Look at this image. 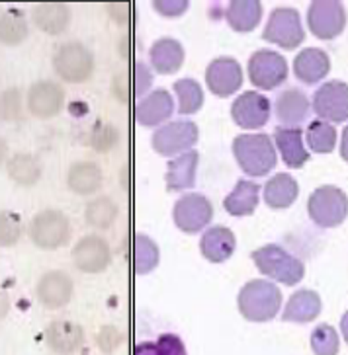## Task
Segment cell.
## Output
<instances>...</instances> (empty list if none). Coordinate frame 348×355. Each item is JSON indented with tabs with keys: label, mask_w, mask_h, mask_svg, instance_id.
I'll return each instance as SVG.
<instances>
[{
	"label": "cell",
	"mask_w": 348,
	"mask_h": 355,
	"mask_svg": "<svg viewBox=\"0 0 348 355\" xmlns=\"http://www.w3.org/2000/svg\"><path fill=\"white\" fill-rule=\"evenodd\" d=\"M237 306L249 322H268L282 309V293L268 279H253L239 291Z\"/></svg>",
	"instance_id": "1"
},
{
	"label": "cell",
	"mask_w": 348,
	"mask_h": 355,
	"mask_svg": "<svg viewBox=\"0 0 348 355\" xmlns=\"http://www.w3.org/2000/svg\"><path fill=\"white\" fill-rule=\"evenodd\" d=\"M233 157L247 176H266L276 166V148L270 135H239L233 141Z\"/></svg>",
	"instance_id": "2"
},
{
	"label": "cell",
	"mask_w": 348,
	"mask_h": 355,
	"mask_svg": "<svg viewBox=\"0 0 348 355\" xmlns=\"http://www.w3.org/2000/svg\"><path fill=\"white\" fill-rule=\"evenodd\" d=\"M251 258L263 275L284 285H297L306 275L304 261L297 260L296 256H292L278 244H266L263 248L254 250Z\"/></svg>",
	"instance_id": "3"
},
{
	"label": "cell",
	"mask_w": 348,
	"mask_h": 355,
	"mask_svg": "<svg viewBox=\"0 0 348 355\" xmlns=\"http://www.w3.org/2000/svg\"><path fill=\"white\" fill-rule=\"evenodd\" d=\"M309 219L321 229H335L348 217V196L337 186H321L307 199Z\"/></svg>",
	"instance_id": "4"
},
{
	"label": "cell",
	"mask_w": 348,
	"mask_h": 355,
	"mask_svg": "<svg viewBox=\"0 0 348 355\" xmlns=\"http://www.w3.org/2000/svg\"><path fill=\"white\" fill-rule=\"evenodd\" d=\"M28 236L40 250H59L71 239V223L63 211L43 209L28 223Z\"/></svg>",
	"instance_id": "5"
},
{
	"label": "cell",
	"mask_w": 348,
	"mask_h": 355,
	"mask_svg": "<svg viewBox=\"0 0 348 355\" xmlns=\"http://www.w3.org/2000/svg\"><path fill=\"white\" fill-rule=\"evenodd\" d=\"M53 71L69 84H83L94 73V55L81 42L63 43L53 55Z\"/></svg>",
	"instance_id": "6"
},
{
	"label": "cell",
	"mask_w": 348,
	"mask_h": 355,
	"mask_svg": "<svg viewBox=\"0 0 348 355\" xmlns=\"http://www.w3.org/2000/svg\"><path fill=\"white\" fill-rule=\"evenodd\" d=\"M263 37L268 43H274L285 51L296 49L306 40V30L301 26V16L296 8L280 6L276 8L266 21Z\"/></svg>",
	"instance_id": "7"
},
{
	"label": "cell",
	"mask_w": 348,
	"mask_h": 355,
	"mask_svg": "<svg viewBox=\"0 0 348 355\" xmlns=\"http://www.w3.org/2000/svg\"><path fill=\"white\" fill-rule=\"evenodd\" d=\"M200 139V129L194 121H170L167 125H160L153 133L151 145L160 157H180L192 150V146Z\"/></svg>",
	"instance_id": "8"
},
{
	"label": "cell",
	"mask_w": 348,
	"mask_h": 355,
	"mask_svg": "<svg viewBox=\"0 0 348 355\" xmlns=\"http://www.w3.org/2000/svg\"><path fill=\"white\" fill-rule=\"evenodd\" d=\"M307 28L319 40L331 42L347 28V10L338 0H315L307 10Z\"/></svg>",
	"instance_id": "9"
},
{
	"label": "cell",
	"mask_w": 348,
	"mask_h": 355,
	"mask_svg": "<svg viewBox=\"0 0 348 355\" xmlns=\"http://www.w3.org/2000/svg\"><path fill=\"white\" fill-rule=\"evenodd\" d=\"M249 80L258 90H274L288 78V63L280 53L270 49H258L251 55L249 64Z\"/></svg>",
	"instance_id": "10"
},
{
	"label": "cell",
	"mask_w": 348,
	"mask_h": 355,
	"mask_svg": "<svg viewBox=\"0 0 348 355\" xmlns=\"http://www.w3.org/2000/svg\"><path fill=\"white\" fill-rule=\"evenodd\" d=\"M311 107L323 121L345 123L348 121V84L342 80H329L319 86L313 94Z\"/></svg>",
	"instance_id": "11"
},
{
	"label": "cell",
	"mask_w": 348,
	"mask_h": 355,
	"mask_svg": "<svg viewBox=\"0 0 348 355\" xmlns=\"http://www.w3.org/2000/svg\"><path fill=\"white\" fill-rule=\"evenodd\" d=\"M211 217H213L211 201L201 193H186L172 207L174 225L186 234H196L206 229Z\"/></svg>",
	"instance_id": "12"
},
{
	"label": "cell",
	"mask_w": 348,
	"mask_h": 355,
	"mask_svg": "<svg viewBox=\"0 0 348 355\" xmlns=\"http://www.w3.org/2000/svg\"><path fill=\"white\" fill-rule=\"evenodd\" d=\"M71 256H73L74 268L83 273L104 272L112 261L110 244L98 234H86L78 239L73 246Z\"/></svg>",
	"instance_id": "13"
},
{
	"label": "cell",
	"mask_w": 348,
	"mask_h": 355,
	"mask_svg": "<svg viewBox=\"0 0 348 355\" xmlns=\"http://www.w3.org/2000/svg\"><path fill=\"white\" fill-rule=\"evenodd\" d=\"M208 90L217 98L233 96L243 84V71L237 59L233 57H217L206 69Z\"/></svg>",
	"instance_id": "14"
},
{
	"label": "cell",
	"mask_w": 348,
	"mask_h": 355,
	"mask_svg": "<svg viewBox=\"0 0 348 355\" xmlns=\"http://www.w3.org/2000/svg\"><path fill=\"white\" fill-rule=\"evenodd\" d=\"M74 293V283L69 273L61 272V270H51L45 272L40 277V282L35 285V297L38 301L49 309V311H57L63 309L71 303Z\"/></svg>",
	"instance_id": "15"
},
{
	"label": "cell",
	"mask_w": 348,
	"mask_h": 355,
	"mask_svg": "<svg viewBox=\"0 0 348 355\" xmlns=\"http://www.w3.org/2000/svg\"><path fill=\"white\" fill-rule=\"evenodd\" d=\"M65 90L55 80H38L28 90V110L38 119L55 117L63 110Z\"/></svg>",
	"instance_id": "16"
},
{
	"label": "cell",
	"mask_w": 348,
	"mask_h": 355,
	"mask_svg": "<svg viewBox=\"0 0 348 355\" xmlns=\"http://www.w3.org/2000/svg\"><path fill=\"white\" fill-rule=\"evenodd\" d=\"M233 121L243 129H260L270 119V100L260 92H243L231 105Z\"/></svg>",
	"instance_id": "17"
},
{
	"label": "cell",
	"mask_w": 348,
	"mask_h": 355,
	"mask_svg": "<svg viewBox=\"0 0 348 355\" xmlns=\"http://www.w3.org/2000/svg\"><path fill=\"white\" fill-rule=\"evenodd\" d=\"M174 112V102L169 90L157 88L149 92L143 100H139L135 105V119L139 125L157 127L163 121H167Z\"/></svg>",
	"instance_id": "18"
},
{
	"label": "cell",
	"mask_w": 348,
	"mask_h": 355,
	"mask_svg": "<svg viewBox=\"0 0 348 355\" xmlns=\"http://www.w3.org/2000/svg\"><path fill=\"white\" fill-rule=\"evenodd\" d=\"M45 340L55 354L73 355L85 342V330L71 320H55L47 326Z\"/></svg>",
	"instance_id": "19"
},
{
	"label": "cell",
	"mask_w": 348,
	"mask_h": 355,
	"mask_svg": "<svg viewBox=\"0 0 348 355\" xmlns=\"http://www.w3.org/2000/svg\"><path fill=\"white\" fill-rule=\"evenodd\" d=\"M331 71V59L323 49L307 47L294 59V74L304 84H317Z\"/></svg>",
	"instance_id": "20"
},
{
	"label": "cell",
	"mask_w": 348,
	"mask_h": 355,
	"mask_svg": "<svg viewBox=\"0 0 348 355\" xmlns=\"http://www.w3.org/2000/svg\"><path fill=\"white\" fill-rule=\"evenodd\" d=\"M321 309H323V303H321L319 293L311 289H299L288 299L285 309L282 311V320L296 324L313 322L321 314Z\"/></svg>",
	"instance_id": "21"
},
{
	"label": "cell",
	"mask_w": 348,
	"mask_h": 355,
	"mask_svg": "<svg viewBox=\"0 0 348 355\" xmlns=\"http://www.w3.org/2000/svg\"><path fill=\"white\" fill-rule=\"evenodd\" d=\"M235 234L227 227L217 225V227H211L204 232L200 241V252L201 256L211 263H223L233 256L235 252Z\"/></svg>",
	"instance_id": "22"
},
{
	"label": "cell",
	"mask_w": 348,
	"mask_h": 355,
	"mask_svg": "<svg viewBox=\"0 0 348 355\" xmlns=\"http://www.w3.org/2000/svg\"><path fill=\"white\" fill-rule=\"evenodd\" d=\"M274 141L288 168H301L309 160V153L304 146V133L299 127H276Z\"/></svg>",
	"instance_id": "23"
},
{
	"label": "cell",
	"mask_w": 348,
	"mask_h": 355,
	"mask_svg": "<svg viewBox=\"0 0 348 355\" xmlns=\"http://www.w3.org/2000/svg\"><path fill=\"white\" fill-rule=\"evenodd\" d=\"M274 107L278 121H282L285 127H292L306 121L311 104L306 92H301L299 88H288L278 94Z\"/></svg>",
	"instance_id": "24"
},
{
	"label": "cell",
	"mask_w": 348,
	"mask_h": 355,
	"mask_svg": "<svg viewBox=\"0 0 348 355\" xmlns=\"http://www.w3.org/2000/svg\"><path fill=\"white\" fill-rule=\"evenodd\" d=\"M33 24L47 35L63 33L71 24V8L63 2H42L35 4L32 12Z\"/></svg>",
	"instance_id": "25"
},
{
	"label": "cell",
	"mask_w": 348,
	"mask_h": 355,
	"mask_svg": "<svg viewBox=\"0 0 348 355\" xmlns=\"http://www.w3.org/2000/svg\"><path fill=\"white\" fill-rule=\"evenodd\" d=\"M264 203L270 209H288L296 203L299 186H297L296 178L292 174H274L266 184H264Z\"/></svg>",
	"instance_id": "26"
},
{
	"label": "cell",
	"mask_w": 348,
	"mask_h": 355,
	"mask_svg": "<svg viewBox=\"0 0 348 355\" xmlns=\"http://www.w3.org/2000/svg\"><path fill=\"white\" fill-rule=\"evenodd\" d=\"M200 155L196 150H188L180 157L172 158L167 166V189L169 191H182L196 184V170H198Z\"/></svg>",
	"instance_id": "27"
},
{
	"label": "cell",
	"mask_w": 348,
	"mask_h": 355,
	"mask_svg": "<svg viewBox=\"0 0 348 355\" xmlns=\"http://www.w3.org/2000/svg\"><path fill=\"white\" fill-rule=\"evenodd\" d=\"M149 59L158 74H172L184 63V47L180 45L179 40L160 37L151 45Z\"/></svg>",
	"instance_id": "28"
},
{
	"label": "cell",
	"mask_w": 348,
	"mask_h": 355,
	"mask_svg": "<svg viewBox=\"0 0 348 355\" xmlns=\"http://www.w3.org/2000/svg\"><path fill=\"white\" fill-rule=\"evenodd\" d=\"M263 18V2L258 0H233L225 10V20L233 32H253Z\"/></svg>",
	"instance_id": "29"
},
{
	"label": "cell",
	"mask_w": 348,
	"mask_h": 355,
	"mask_svg": "<svg viewBox=\"0 0 348 355\" xmlns=\"http://www.w3.org/2000/svg\"><path fill=\"white\" fill-rule=\"evenodd\" d=\"M67 186L76 196H92L102 186V170L92 160L74 162L67 172Z\"/></svg>",
	"instance_id": "30"
},
{
	"label": "cell",
	"mask_w": 348,
	"mask_h": 355,
	"mask_svg": "<svg viewBox=\"0 0 348 355\" xmlns=\"http://www.w3.org/2000/svg\"><path fill=\"white\" fill-rule=\"evenodd\" d=\"M258 193H260L258 184H254L251 180H239L231 193L223 199V209L233 217L253 215L258 205Z\"/></svg>",
	"instance_id": "31"
},
{
	"label": "cell",
	"mask_w": 348,
	"mask_h": 355,
	"mask_svg": "<svg viewBox=\"0 0 348 355\" xmlns=\"http://www.w3.org/2000/svg\"><path fill=\"white\" fill-rule=\"evenodd\" d=\"M6 172L14 184H18L22 188H32L40 182L43 174L42 160L30 153H16L8 158Z\"/></svg>",
	"instance_id": "32"
},
{
	"label": "cell",
	"mask_w": 348,
	"mask_h": 355,
	"mask_svg": "<svg viewBox=\"0 0 348 355\" xmlns=\"http://www.w3.org/2000/svg\"><path fill=\"white\" fill-rule=\"evenodd\" d=\"M30 35V26L20 10H6L0 14V43L16 47Z\"/></svg>",
	"instance_id": "33"
},
{
	"label": "cell",
	"mask_w": 348,
	"mask_h": 355,
	"mask_svg": "<svg viewBox=\"0 0 348 355\" xmlns=\"http://www.w3.org/2000/svg\"><path fill=\"white\" fill-rule=\"evenodd\" d=\"M85 219L92 229L108 230L117 219V205L112 198L100 196V198L88 201L85 209Z\"/></svg>",
	"instance_id": "34"
},
{
	"label": "cell",
	"mask_w": 348,
	"mask_h": 355,
	"mask_svg": "<svg viewBox=\"0 0 348 355\" xmlns=\"http://www.w3.org/2000/svg\"><path fill=\"white\" fill-rule=\"evenodd\" d=\"M160 252L155 242L145 234H138L133 239V270L139 275L151 273L158 266Z\"/></svg>",
	"instance_id": "35"
},
{
	"label": "cell",
	"mask_w": 348,
	"mask_h": 355,
	"mask_svg": "<svg viewBox=\"0 0 348 355\" xmlns=\"http://www.w3.org/2000/svg\"><path fill=\"white\" fill-rule=\"evenodd\" d=\"M306 141L309 148L317 155H329L337 145V129L327 121H311L306 131Z\"/></svg>",
	"instance_id": "36"
},
{
	"label": "cell",
	"mask_w": 348,
	"mask_h": 355,
	"mask_svg": "<svg viewBox=\"0 0 348 355\" xmlns=\"http://www.w3.org/2000/svg\"><path fill=\"white\" fill-rule=\"evenodd\" d=\"M174 92L179 98V112L182 115H192L200 112L204 105V90L194 78H180L174 83Z\"/></svg>",
	"instance_id": "37"
},
{
	"label": "cell",
	"mask_w": 348,
	"mask_h": 355,
	"mask_svg": "<svg viewBox=\"0 0 348 355\" xmlns=\"http://www.w3.org/2000/svg\"><path fill=\"white\" fill-rule=\"evenodd\" d=\"M133 355H186V347L176 334H163L158 336L157 342L139 344Z\"/></svg>",
	"instance_id": "38"
},
{
	"label": "cell",
	"mask_w": 348,
	"mask_h": 355,
	"mask_svg": "<svg viewBox=\"0 0 348 355\" xmlns=\"http://www.w3.org/2000/svg\"><path fill=\"white\" fill-rule=\"evenodd\" d=\"M311 349L315 355H338L340 338L331 324H319L311 332Z\"/></svg>",
	"instance_id": "39"
},
{
	"label": "cell",
	"mask_w": 348,
	"mask_h": 355,
	"mask_svg": "<svg viewBox=\"0 0 348 355\" xmlns=\"http://www.w3.org/2000/svg\"><path fill=\"white\" fill-rule=\"evenodd\" d=\"M24 234L22 217L14 211H0V248H12Z\"/></svg>",
	"instance_id": "40"
},
{
	"label": "cell",
	"mask_w": 348,
	"mask_h": 355,
	"mask_svg": "<svg viewBox=\"0 0 348 355\" xmlns=\"http://www.w3.org/2000/svg\"><path fill=\"white\" fill-rule=\"evenodd\" d=\"M22 117V94L16 86L0 92V121L14 123Z\"/></svg>",
	"instance_id": "41"
},
{
	"label": "cell",
	"mask_w": 348,
	"mask_h": 355,
	"mask_svg": "<svg viewBox=\"0 0 348 355\" xmlns=\"http://www.w3.org/2000/svg\"><path fill=\"white\" fill-rule=\"evenodd\" d=\"M117 143V129L112 125H96L90 133V146L98 153H108Z\"/></svg>",
	"instance_id": "42"
},
{
	"label": "cell",
	"mask_w": 348,
	"mask_h": 355,
	"mask_svg": "<svg viewBox=\"0 0 348 355\" xmlns=\"http://www.w3.org/2000/svg\"><path fill=\"white\" fill-rule=\"evenodd\" d=\"M153 8L165 18H179L188 10V0H155Z\"/></svg>",
	"instance_id": "43"
},
{
	"label": "cell",
	"mask_w": 348,
	"mask_h": 355,
	"mask_svg": "<svg viewBox=\"0 0 348 355\" xmlns=\"http://www.w3.org/2000/svg\"><path fill=\"white\" fill-rule=\"evenodd\" d=\"M133 94L141 96L143 92H147L149 86L153 83V74L149 71L147 64H141L138 63L133 67Z\"/></svg>",
	"instance_id": "44"
},
{
	"label": "cell",
	"mask_w": 348,
	"mask_h": 355,
	"mask_svg": "<svg viewBox=\"0 0 348 355\" xmlns=\"http://www.w3.org/2000/svg\"><path fill=\"white\" fill-rule=\"evenodd\" d=\"M119 340H122V336L117 334L116 328H104L98 336V345L102 347V352H112L119 344Z\"/></svg>",
	"instance_id": "45"
},
{
	"label": "cell",
	"mask_w": 348,
	"mask_h": 355,
	"mask_svg": "<svg viewBox=\"0 0 348 355\" xmlns=\"http://www.w3.org/2000/svg\"><path fill=\"white\" fill-rule=\"evenodd\" d=\"M129 8L127 4H108V10H112V18H116L117 21H126L127 20V12H119V10H126Z\"/></svg>",
	"instance_id": "46"
},
{
	"label": "cell",
	"mask_w": 348,
	"mask_h": 355,
	"mask_svg": "<svg viewBox=\"0 0 348 355\" xmlns=\"http://www.w3.org/2000/svg\"><path fill=\"white\" fill-rule=\"evenodd\" d=\"M8 311H10V299H8L6 291H2V289H0V320H2V318H6Z\"/></svg>",
	"instance_id": "47"
},
{
	"label": "cell",
	"mask_w": 348,
	"mask_h": 355,
	"mask_svg": "<svg viewBox=\"0 0 348 355\" xmlns=\"http://www.w3.org/2000/svg\"><path fill=\"white\" fill-rule=\"evenodd\" d=\"M340 157L345 162H348V125L342 131V139H340Z\"/></svg>",
	"instance_id": "48"
},
{
	"label": "cell",
	"mask_w": 348,
	"mask_h": 355,
	"mask_svg": "<svg viewBox=\"0 0 348 355\" xmlns=\"http://www.w3.org/2000/svg\"><path fill=\"white\" fill-rule=\"evenodd\" d=\"M6 157H8V143L0 137V166L6 162Z\"/></svg>",
	"instance_id": "49"
},
{
	"label": "cell",
	"mask_w": 348,
	"mask_h": 355,
	"mask_svg": "<svg viewBox=\"0 0 348 355\" xmlns=\"http://www.w3.org/2000/svg\"><path fill=\"white\" fill-rule=\"evenodd\" d=\"M340 332H342V338L347 340L348 344V311L342 314V318H340Z\"/></svg>",
	"instance_id": "50"
}]
</instances>
